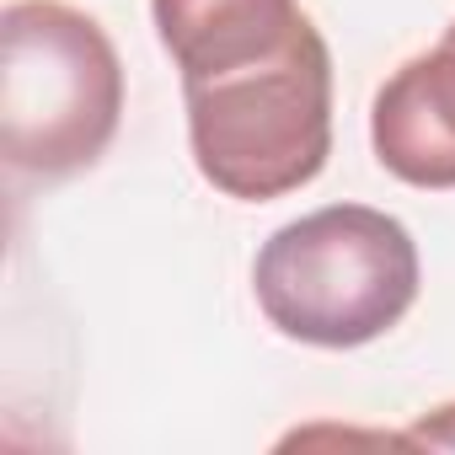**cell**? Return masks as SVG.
Returning <instances> with one entry per match:
<instances>
[{"label":"cell","instance_id":"obj_6","mask_svg":"<svg viewBox=\"0 0 455 455\" xmlns=\"http://www.w3.org/2000/svg\"><path fill=\"white\" fill-rule=\"evenodd\" d=\"M407 439H418V444H455V402L450 407H434Z\"/></svg>","mask_w":455,"mask_h":455},{"label":"cell","instance_id":"obj_4","mask_svg":"<svg viewBox=\"0 0 455 455\" xmlns=\"http://www.w3.org/2000/svg\"><path fill=\"white\" fill-rule=\"evenodd\" d=\"M375 161L407 188H455V38L386 76L370 108Z\"/></svg>","mask_w":455,"mask_h":455},{"label":"cell","instance_id":"obj_1","mask_svg":"<svg viewBox=\"0 0 455 455\" xmlns=\"http://www.w3.org/2000/svg\"><path fill=\"white\" fill-rule=\"evenodd\" d=\"M263 316L311 348H364L418 300L412 231L370 204H327L263 242L252 263Z\"/></svg>","mask_w":455,"mask_h":455},{"label":"cell","instance_id":"obj_2","mask_svg":"<svg viewBox=\"0 0 455 455\" xmlns=\"http://www.w3.org/2000/svg\"><path fill=\"white\" fill-rule=\"evenodd\" d=\"M124 118V60L65 0L0 12V150L12 172L65 182L97 166Z\"/></svg>","mask_w":455,"mask_h":455},{"label":"cell","instance_id":"obj_3","mask_svg":"<svg viewBox=\"0 0 455 455\" xmlns=\"http://www.w3.org/2000/svg\"><path fill=\"white\" fill-rule=\"evenodd\" d=\"M193 166L242 204L284 198L332 156V54L311 28L284 54L182 86Z\"/></svg>","mask_w":455,"mask_h":455},{"label":"cell","instance_id":"obj_5","mask_svg":"<svg viewBox=\"0 0 455 455\" xmlns=\"http://www.w3.org/2000/svg\"><path fill=\"white\" fill-rule=\"evenodd\" d=\"M150 17L182 86L274 60L316 28L300 0H150Z\"/></svg>","mask_w":455,"mask_h":455}]
</instances>
